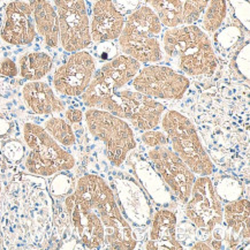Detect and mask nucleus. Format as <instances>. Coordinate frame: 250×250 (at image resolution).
Wrapping results in <instances>:
<instances>
[{"label":"nucleus","mask_w":250,"mask_h":250,"mask_svg":"<svg viewBox=\"0 0 250 250\" xmlns=\"http://www.w3.org/2000/svg\"><path fill=\"white\" fill-rule=\"evenodd\" d=\"M97 50H96V53H97V57L99 59L103 60H111L112 58L115 57V53H117V50H114L113 47V42H106V43H101Z\"/></svg>","instance_id":"nucleus-35"},{"label":"nucleus","mask_w":250,"mask_h":250,"mask_svg":"<svg viewBox=\"0 0 250 250\" xmlns=\"http://www.w3.org/2000/svg\"><path fill=\"white\" fill-rule=\"evenodd\" d=\"M141 65L126 54H120L105 62L96 70L90 84L81 96L85 106L111 112L114 94L129 84Z\"/></svg>","instance_id":"nucleus-6"},{"label":"nucleus","mask_w":250,"mask_h":250,"mask_svg":"<svg viewBox=\"0 0 250 250\" xmlns=\"http://www.w3.org/2000/svg\"><path fill=\"white\" fill-rule=\"evenodd\" d=\"M167 135L168 143L176 155L196 175L210 176L214 165L202 144L198 131L193 121L175 110L165 111L160 124Z\"/></svg>","instance_id":"nucleus-4"},{"label":"nucleus","mask_w":250,"mask_h":250,"mask_svg":"<svg viewBox=\"0 0 250 250\" xmlns=\"http://www.w3.org/2000/svg\"><path fill=\"white\" fill-rule=\"evenodd\" d=\"M67 172L68 171L59 172L52 175V179L50 181V191L53 196L63 197L74 190L75 186L73 176L69 175Z\"/></svg>","instance_id":"nucleus-29"},{"label":"nucleus","mask_w":250,"mask_h":250,"mask_svg":"<svg viewBox=\"0 0 250 250\" xmlns=\"http://www.w3.org/2000/svg\"><path fill=\"white\" fill-rule=\"evenodd\" d=\"M166 106L149 96L136 90H118L114 94L111 113L123 118L131 127L139 130L155 129L159 126L160 119Z\"/></svg>","instance_id":"nucleus-11"},{"label":"nucleus","mask_w":250,"mask_h":250,"mask_svg":"<svg viewBox=\"0 0 250 250\" xmlns=\"http://www.w3.org/2000/svg\"><path fill=\"white\" fill-rule=\"evenodd\" d=\"M24 104L33 113L52 115L65 111V104L50 84L41 81H28L22 89Z\"/></svg>","instance_id":"nucleus-20"},{"label":"nucleus","mask_w":250,"mask_h":250,"mask_svg":"<svg viewBox=\"0 0 250 250\" xmlns=\"http://www.w3.org/2000/svg\"><path fill=\"white\" fill-rule=\"evenodd\" d=\"M0 204H1V186H0Z\"/></svg>","instance_id":"nucleus-39"},{"label":"nucleus","mask_w":250,"mask_h":250,"mask_svg":"<svg viewBox=\"0 0 250 250\" xmlns=\"http://www.w3.org/2000/svg\"><path fill=\"white\" fill-rule=\"evenodd\" d=\"M65 117H66V121H68L70 125H78L83 121V112L80 110V108H75V107H70L68 110H66L65 112Z\"/></svg>","instance_id":"nucleus-36"},{"label":"nucleus","mask_w":250,"mask_h":250,"mask_svg":"<svg viewBox=\"0 0 250 250\" xmlns=\"http://www.w3.org/2000/svg\"><path fill=\"white\" fill-rule=\"evenodd\" d=\"M0 36L5 43L13 46H24L33 43L37 31L29 2L13 0L6 5Z\"/></svg>","instance_id":"nucleus-15"},{"label":"nucleus","mask_w":250,"mask_h":250,"mask_svg":"<svg viewBox=\"0 0 250 250\" xmlns=\"http://www.w3.org/2000/svg\"><path fill=\"white\" fill-rule=\"evenodd\" d=\"M0 75L5 78H15L19 75V67L11 58H5L0 62Z\"/></svg>","instance_id":"nucleus-33"},{"label":"nucleus","mask_w":250,"mask_h":250,"mask_svg":"<svg viewBox=\"0 0 250 250\" xmlns=\"http://www.w3.org/2000/svg\"><path fill=\"white\" fill-rule=\"evenodd\" d=\"M164 25L152 8L141 5L126 17L119 38L124 54L140 63H157L164 59L163 53Z\"/></svg>","instance_id":"nucleus-3"},{"label":"nucleus","mask_w":250,"mask_h":250,"mask_svg":"<svg viewBox=\"0 0 250 250\" xmlns=\"http://www.w3.org/2000/svg\"><path fill=\"white\" fill-rule=\"evenodd\" d=\"M134 178L148 195L150 201L162 208H167L173 203V193L167 187L159 173L156 171L149 159L136 157L131 160Z\"/></svg>","instance_id":"nucleus-19"},{"label":"nucleus","mask_w":250,"mask_h":250,"mask_svg":"<svg viewBox=\"0 0 250 250\" xmlns=\"http://www.w3.org/2000/svg\"><path fill=\"white\" fill-rule=\"evenodd\" d=\"M223 202L214 190L213 181L208 175L195 179L189 198L186 202L185 213L197 229L211 233L223 223Z\"/></svg>","instance_id":"nucleus-12"},{"label":"nucleus","mask_w":250,"mask_h":250,"mask_svg":"<svg viewBox=\"0 0 250 250\" xmlns=\"http://www.w3.org/2000/svg\"><path fill=\"white\" fill-rule=\"evenodd\" d=\"M83 119L91 136L104 146L108 162L114 167H120L136 149L133 127L123 118L101 108L89 107Z\"/></svg>","instance_id":"nucleus-5"},{"label":"nucleus","mask_w":250,"mask_h":250,"mask_svg":"<svg viewBox=\"0 0 250 250\" xmlns=\"http://www.w3.org/2000/svg\"><path fill=\"white\" fill-rule=\"evenodd\" d=\"M213 187L219 200L225 203H229L242 197V186L238 179L233 176H220L217 179L216 184H213Z\"/></svg>","instance_id":"nucleus-27"},{"label":"nucleus","mask_w":250,"mask_h":250,"mask_svg":"<svg viewBox=\"0 0 250 250\" xmlns=\"http://www.w3.org/2000/svg\"><path fill=\"white\" fill-rule=\"evenodd\" d=\"M97 65L96 59L86 50L70 53L68 59L56 69L53 89L67 97L82 96L94 78Z\"/></svg>","instance_id":"nucleus-13"},{"label":"nucleus","mask_w":250,"mask_h":250,"mask_svg":"<svg viewBox=\"0 0 250 250\" xmlns=\"http://www.w3.org/2000/svg\"><path fill=\"white\" fill-rule=\"evenodd\" d=\"M2 155L11 164H19L24 158L25 149L19 140H7L2 146Z\"/></svg>","instance_id":"nucleus-30"},{"label":"nucleus","mask_w":250,"mask_h":250,"mask_svg":"<svg viewBox=\"0 0 250 250\" xmlns=\"http://www.w3.org/2000/svg\"><path fill=\"white\" fill-rule=\"evenodd\" d=\"M249 40L247 38L246 42L243 40L233 51V57L230 60V67L234 74L243 81L246 80L247 83L249 82Z\"/></svg>","instance_id":"nucleus-28"},{"label":"nucleus","mask_w":250,"mask_h":250,"mask_svg":"<svg viewBox=\"0 0 250 250\" xmlns=\"http://www.w3.org/2000/svg\"><path fill=\"white\" fill-rule=\"evenodd\" d=\"M229 6H230V8H232L234 19H236V21L248 33L250 23L248 0H229Z\"/></svg>","instance_id":"nucleus-31"},{"label":"nucleus","mask_w":250,"mask_h":250,"mask_svg":"<svg viewBox=\"0 0 250 250\" xmlns=\"http://www.w3.org/2000/svg\"><path fill=\"white\" fill-rule=\"evenodd\" d=\"M245 40V33L238 25H222L213 34V47L224 54L233 53L241 42Z\"/></svg>","instance_id":"nucleus-25"},{"label":"nucleus","mask_w":250,"mask_h":250,"mask_svg":"<svg viewBox=\"0 0 250 250\" xmlns=\"http://www.w3.org/2000/svg\"><path fill=\"white\" fill-rule=\"evenodd\" d=\"M0 1H5V0H0Z\"/></svg>","instance_id":"nucleus-41"},{"label":"nucleus","mask_w":250,"mask_h":250,"mask_svg":"<svg viewBox=\"0 0 250 250\" xmlns=\"http://www.w3.org/2000/svg\"><path fill=\"white\" fill-rule=\"evenodd\" d=\"M191 249H204V250H209V249H211V248H210V246L208 245V242H205V241H197L193 247H191Z\"/></svg>","instance_id":"nucleus-38"},{"label":"nucleus","mask_w":250,"mask_h":250,"mask_svg":"<svg viewBox=\"0 0 250 250\" xmlns=\"http://www.w3.org/2000/svg\"><path fill=\"white\" fill-rule=\"evenodd\" d=\"M146 249L181 250V243L176 240V217L173 211L162 209L152 216L150 222L149 240Z\"/></svg>","instance_id":"nucleus-21"},{"label":"nucleus","mask_w":250,"mask_h":250,"mask_svg":"<svg viewBox=\"0 0 250 250\" xmlns=\"http://www.w3.org/2000/svg\"><path fill=\"white\" fill-rule=\"evenodd\" d=\"M130 84L134 90L153 99L178 101L186 95L190 80L173 67L148 63L141 67Z\"/></svg>","instance_id":"nucleus-9"},{"label":"nucleus","mask_w":250,"mask_h":250,"mask_svg":"<svg viewBox=\"0 0 250 250\" xmlns=\"http://www.w3.org/2000/svg\"><path fill=\"white\" fill-rule=\"evenodd\" d=\"M35 28L46 46L56 49L59 45V22L56 7L50 0H29Z\"/></svg>","instance_id":"nucleus-22"},{"label":"nucleus","mask_w":250,"mask_h":250,"mask_svg":"<svg viewBox=\"0 0 250 250\" xmlns=\"http://www.w3.org/2000/svg\"><path fill=\"white\" fill-rule=\"evenodd\" d=\"M53 140H56L62 146H73L76 143V136L72 125L68 121L59 117H51L45 120L43 126Z\"/></svg>","instance_id":"nucleus-26"},{"label":"nucleus","mask_w":250,"mask_h":250,"mask_svg":"<svg viewBox=\"0 0 250 250\" xmlns=\"http://www.w3.org/2000/svg\"><path fill=\"white\" fill-rule=\"evenodd\" d=\"M112 1H113L115 7L119 9L125 17H127L131 12L135 11L137 7H140L142 0H112Z\"/></svg>","instance_id":"nucleus-34"},{"label":"nucleus","mask_w":250,"mask_h":250,"mask_svg":"<svg viewBox=\"0 0 250 250\" xmlns=\"http://www.w3.org/2000/svg\"><path fill=\"white\" fill-rule=\"evenodd\" d=\"M19 74L27 81H41L53 68V59L45 52H27L18 62Z\"/></svg>","instance_id":"nucleus-23"},{"label":"nucleus","mask_w":250,"mask_h":250,"mask_svg":"<svg viewBox=\"0 0 250 250\" xmlns=\"http://www.w3.org/2000/svg\"><path fill=\"white\" fill-rule=\"evenodd\" d=\"M110 180L115 201L127 223L135 229H146L152 219L151 201L134 176L115 169Z\"/></svg>","instance_id":"nucleus-8"},{"label":"nucleus","mask_w":250,"mask_h":250,"mask_svg":"<svg viewBox=\"0 0 250 250\" xmlns=\"http://www.w3.org/2000/svg\"><path fill=\"white\" fill-rule=\"evenodd\" d=\"M13 131V124L12 121H9L7 118H5L4 115L0 114V139H5L11 135Z\"/></svg>","instance_id":"nucleus-37"},{"label":"nucleus","mask_w":250,"mask_h":250,"mask_svg":"<svg viewBox=\"0 0 250 250\" xmlns=\"http://www.w3.org/2000/svg\"><path fill=\"white\" fill-rule=\"evenodd\" d=\"M74 190L81 195L105 227L103 249H134L137 240L133 227L127 223L115 201L113 190L102 176L85 174L76 182Z\"/></svg>","instance_id":"nucleus-2"},{"label":"nucleus","mask_w":250,"mask_h":250,"mask_svg":"<svg viewBox=\"0 0 250 250\" xmlns=\"http://www.w3.org/2000/svg\"><path fill=\"white\" fill-rule=\"evenodd\" d=\"M126 17L115 7L112 0L92 2L90 17L91 41L96 44L114 42L123 31Z\"/></svg>","instance_id":"nucleus-17"},{"label":"nucleus","mask_w":250,"mask_h":250,"mask_svg":"<svg viewBox=\"0 0 250 250\" xmlns=\"http://www.w3.org/2000/svg\"><path fill=\"white\" fill-rule=\"evenodd\" d=\"M148 158L173 195L186 203L196 174L168 146L151 148L148 151Z\"/></svg>","instance_id":"nucleus-14"},{"label":"nucleus","mask_w":250,"mask_h":250,"mask_svg":"<svg viewBox=\"0 0 250 250\" xmlns=\"http://www.w3.org/2000/svg\"><path fill=\"white\" fill-rule=\"evenodd\" d=\"M249 201L245 198L226 203L223 211L224 242L230 249L249 248Z\"/></svg>","instance_id":"nucleus-18"},{"label":"nucleus","mask_w":250,"mask_h":250,"mask_svg":"<svg viewBox=\"0 0 250 250\" xmlns=\"http://www.w3.org/2000/svg\"><path fill=\"white\" fill-rule=\"evenodd\" d=\"M163 53L182 74L195 79L211 78L219 62L212 41L197 24L167 28L163 33Z\"/></svg>","instance_id":"nucleus-1"},{"label":"nucleus","mask_w":250,"mask_h":250,"mask_svg":"<svg viewBox=\"0 0 250 250\" xmlns=\"http://www.w3.org/2000/svg\"><path fill=\"white\" fill-rule=\"evenodd\" d=\"M53 5L59 22L60 46L68 53L90 46V17L86 0H53Z\"/></svg>","instance_id":"nucleus-10"},{"label":"nucleus","mask_w":250,"mask_h":250,"mask_svg":"<svg viewBox=\"0 0 250 250\" xmlns=\"http://www.w3.org/2000/svg\"><path fill=\"white\" fill-rule=\"evenodd\" d=\"M141 140H142V142L146 144V146H149L150 149L168 146L167 135H166L164 130H146L143 131V134L141 135Z\"/></svg>","instance_id":"nucleus-32"},{"label":"nucleus","mask_w":250,"mask_h":250,"mask_svg":"<svg viewBox=\"0 0 250 250\" xmlns=\"http://www.w3.org/2000/svg\"><path fill=\"white\" fill-rule=\"evenodd\" d=\"M229 13V0H208L201 17L202 25L207 34L213 35L225 22Z\"/></svg>","instance_id":"nucleus-24"},{"label":"nucleus","mask_w":250,"mask_h":250,"mask_svg":"<svg viewBox=\"0 0 250 250\" xmlns=\"http://www.w3.org/2000/svg\"><path fill=\"white\" fill-rule=\"evenodd\" d=\"M166 28L193 24L200 20L208 0H143Z\"/></svg>","instance_id":"nucleus-16"},{"label":"nucleus","mask_w":250,"mask_h":250,"mask_svg":"<svg viewBox=\"0 0 250 250\" xmlns=\"http://www.w3.org/2000/svg\"><path fill=\"white\" fill-rule=\"evenodd\" d=\"M22 131L24 143L29 149L24 165L31 174L52 176L74 168V157L53 140L43 127L25 123Z\"/></svg>","instance_id":"nucleus-7"},{"label":"nucleus","mask_w":250,"mask_h":250,"mask_svg":"<svg viewBox=\"0 0 250 250\" xmlns=\"http://www.w3.org/2000/svg\"><path fill=\"white\" fill-rule=\"evenodd\" d=\"M86 1H89V2H95V1H97V0H86Z\"/></svg>","instance_id":"nucleus-40"}]
</instances>
